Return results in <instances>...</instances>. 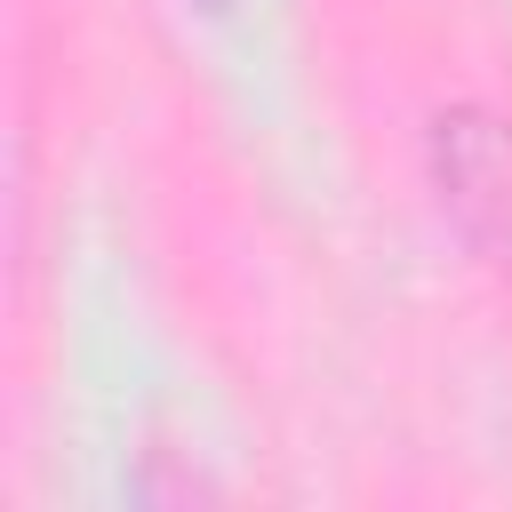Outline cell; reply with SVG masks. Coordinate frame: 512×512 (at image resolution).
Returning <instances> with one entry per match:
<instances>
[{
  "instance_id": "1",
  "label": "cell",
  "mask_w": 512,
  "mask_h": 512,
  "mask_svg": "<svg viewBox=\"0 0 512 512\" xmlns=\"http://www.w3.org/2000/svg\"><path fill=\"white\" fill-rule=\"evenodd\" d=\"M440 184L472 240L496 248L512 232V136L496 120H480V112L440 120Z\"/></svg>"
},
{
  "instance_id": "2",
  "label": "cell",
  "mask_w": 512,
  "mask_h": 512,
  "mask_svg": "<svg viewBox=\"0 0 512 512\" xmlns=\"http://www.w3.org/2000/svg\"><path fill=\"white\" fill-rule=\"evenodd\" d=\"M200 8H224V0H200Z\"/></svg>"
}]
</instances>
